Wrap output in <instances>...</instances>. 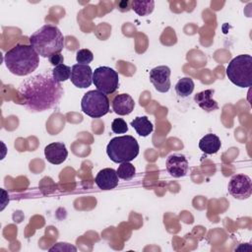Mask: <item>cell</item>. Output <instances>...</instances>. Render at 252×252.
Here are the masks:
<instances>
[{
	"instance_id": "6da1fadb",
	"label": "cell",
	"mask_w": 252,
	"mask_h": 252,
	"mask_svg": "<svg viewBox=\"0 0 252 252\" xmlns=\"http://www.w3.org/2000/svg\"><path fill=\"white\" fill-rule=\"evenodd\" d=\"M20 103L31 111H43L58 103L62 94L61 84L52 76V72H42L22 82L18 89Z\"/></svg>"
},
{
	"instance_id": "7a4b0ae2",
	"label": "cell",
	"mask_w": 252,
	"mask_h": 252,
	"mask_svg": "<svg viewBox=\"0 0 252 252\" xmlns=\"http://www.w3.org/2000/svg\"><path fill=\"white\" fill-rule=\"evenodd\" d=\"M4 62L12 74L27 76L38 67L39 55L32 45L17 44L5 53Z\"/></svg>"
},
{
	"instance_id": "3957f363",
	"label": "cell",
	"mask_w": 252,
	"mask_h": 252,
	"mask_svg": "<svg viewBox=\"0 0 252 252\" xmlns=\"http://www.w3.org/2000/svg\"><path fill=\"white\" fill-rule=\"evenodd\" d=\"M30 45L34 48L38 55L49 58L51 55L62 51L64 36L56 26L44 25L31 35Z\"/></svg>"
},
{
	"instance_id": "277c9868",
	"label": "cell",
	"mask_w": 252,
	"mask_h": 252,
	"mask_svg": "<svg viewBox=\"0 0 252 252\" xmlns=\"http://www.w3.org/2000/svg\"><path fill=\"white\" fill-rule=\"evenodd\" d=\"M106 154L113 162H128L139 155V144L133 136H118L107 144Z\"/></svg>"
},
{
	"instance_id": "5b68a950",
	"label": "cell",
	"mask_w": 252,
	"mask_h": 252,
	"mask_svg": "<svg viewBox=\"0 0 252 252\" xmlns=\"http://www.w3.org/2000/svg\"><path fill=\"white\" fill-rule=\"evenodd\" d=\"M228 80L239 88H249L252 85V57L240 54L234 57L225 70Z\"/></svg>"
},
{
	"instance_id": "8992f818",
	"label": "cell",
	"mask_w": 252,
	"mask_h": 252,
	"mask_svg": "<svg viewBox=\"0 0 252 252\" xmlns=\"http://www.w3.org/2000/svg\"><path fill=\"white\" fill-rule=\"evenodd\" d=\"M81 107L90 117L99 118L109 111V99L106 94L97 90L89 91L82 97Z\"/></svg>"
},
{
	"instance_id": "52a82bcc",
	"label": "cell",
	"mask_w": 252,
	"mask_h": 252,
	"mask_svg": "<svg viewBox=\"0 0 252 252\" xmlns=\"http://www.w3.org/2000/svg\"><path fill=\"white\" fill-rule=\"evenodd\" d=\"M93 83L104 94H113L119 85L118 73L110 67L100 66L93 72Z\"/></svg>"
},
{
	"instance_id": "ba28073f",
	"label": "cell",
	"mask_w": 252,
	"mask_h": 252,
	"mask_svg": "<svg viewBox=\"0 0 252 252\" xmlns=\"http://www.w3.org/2000/svg\"><path fill=\"white\" fill-rule=\"evenodd\" d=\"M228 193L238 200H244L251 196L252 182L251 178L245 174L233 175L227 185Z\"/></svg>"
},
{
	"instance_id": "9c48e42d",
	"label": "cell",
	"mask_w": 252,
	"mask_h": 252,
	"mask_svg": "<svg viewBox=\"0 0 252 252\" xmlns=\"http://www.w3.org/2000/svg\"><path fill=\"white\" fill-rule=\"evenodd\" d=\"M170 69L167 66H158L150 71V81L159 93H166L170 89Z\"/></svg>"
},
{
	"instance_id": "30bf717a",
	"label": "cell",
	"mask_w": 252,
	"mask_h": 252,
	"mask_svg": "<svg viewBox=\"0 0 252 252\" xmlns=\"http://www.w3.org/2000/svg\"><path fill=\"white\" fill-rule=\"evenodd\" d=\"M70 80L72 84L80 89H86L93 83V71L89 65L75 64L71 68Z\"/></svg>"
},
{
	"instance_id": "8fae6325",
	"label": "cell",
	"mask_w": 252,
	"mask_h": 252,
	"mask_svg": "<svg viewBox=\"0 0 252 252\" xmlns=\"http://www.w3.org/2000/svg\"><path fill=\"white\" fill-rule=\"evenodd\" d=\"M188 160L183 155H170L165 161V167L167 172L175 178L186 175L188 171Z\"/></svg>"
},
{
	"instance_id": "7c38bea8",
	"label": "cell",
	"mask_w": 252,
	"mask_h": 252,
	"mask_svg": "<svg viewBox=\"0 0 252 252\" xmlns=\"http://www.w3.org/2000/svg\"><path fill=\"white\" fill-rule=\"evenodd\" d=\"M44 156L47 161L52 164H60L68 157V151L65 144L61 142H54L48 144L44 148Z\"/></svg>"
},
{
	"instance_id": "4fadbf2b",
	"label": "cell",
	"mask_w": 252,
	"mask_h": 252,
	"mask_svg": "<svg viewBox=\"0 0 252 252\" xmlns=\"http://www.w3.org/2000/svg\"><path fill=\"white\" fill-rule=\"evenodd\" d=\"M118 175L113 168H103L98 171L94 182L101 190H110L118 185Z\"/></svg>"
},
{
	"instance_id": "5bb4252c",
	"label": "cell",
	"mask_w": 252,
	"mask_h": 252,
	"mask_svg": "<svg viewBox=\"0 0 252 252\" xmlns=\"http://www.w3.org/2000/svg\"><path fill=\"white\" fill-rule=\"evenodd\" d=\"M135 101L128 94H120L112 99V109L118 115H128L134 110Z\"/></svg>"
},
{
	"instance_id": "9a60e30c",
	"label": "cell",
	"mask_w": 252,
	"mask_h": 252,
	"mask_svg": "<svg viewBox=\"0 0 252 252\" xmlns=\"http://www.w3.org/2000/svg\"><path fill=\"white\" fill-rule=\"evenodd\" d=\"M214 90H205L203 92L198 93L194 96V100L197 102V104L205 111L211 112L215 111L219 108L218 102L213 98Z\"/></svg>"
},
{
	"instance_id": "2e32d148",
	"label": "cell",
	"mask_w": 252,
	"mask_h": 252,
	"mask_svg": "<svg viewBox=\"0 0 252 252\" xmlns=\"http://www.w3.org/2000/svg\"><path fill=\"white\" fill-rule=\"evenodd\" d=\"M220 146L221 142L220 138L212 133L205 135L199 142L200 150L207 155H213L218 153L220 149Z\"/></svg>"
},
{
	"instance_id": "e0dca14e",
	"label": "cell",
	"mask_w": 252,
	"mask_h": 252,
	"mask_svg": "<svg viewBox=\"0 0 252 252\" xmlns=\"http://www.w3.org/2000/svg\"><path fill=\"white\" fill-rule=\"evenodd\" d=\"M131 126L135 129L137 134L141 137L149 136L153 130V123L149 120L147 116H138L131 121Z\"/></svg>"
},
{
	"instance_id": "ac0fdd59",
	"label": "cell",
	"mask_w": 252,
	"mask_h": 252,
	"mask_svg": "<svg viewBox=\"0 0 252 252\" xmlns=\"http://www.w3.org/2000/svg\"><path fill=\"white\" fill-rule=\"evenodd\" d=\"M194 82L189 77H184L179 79L175 85V92L181 97H186L190 95L194 91Z\"/></svg>"
},
{
	"instance_id": "d6986e66",
	"label": "cell",
	"mask_w": 252,
	"mask_h": 252,
	"mask_svg": "<svg viewBox=\"0 0 252 252\" xmlns=\"http://www.w3.org/2000/svg\"><path fill=\"white\" fill-rule=\"evenodd\" d=\"M155 7V1H131V9L139 16H146L153 12Z\"/></svg>"
},
{
	"instance_id": "ffe728a7",
	"label": "cell",
	"mask_w": 252,
	"mask_h": 252,
	"mask_svg": "<svg viewBox=\"0 0 252 252\" xmlns=\"http://www.w3.org/2000/svg\"><path fill=\"white\" fill-rule=\"evenodd\" d=\"M52 76L55 81L61 83L65 82L71 77V68L65 64H60L52 69Z\"/></svg>"
},
{
	"instance_id": "44dd1931",
	"label": "cell",
	"mask_w": 252,
	"mask_h": 252,
	"mask_svg": "<svg viewBox=\"0 0 252 252\" xmlns=\"http://www.w3.org/2000/svg\"><path fill=\"white\" fill-rule=\"evenodd\" d=\"M116 172H117V175L119 178H121L123 180H130L135 176L136 168L132 163H130V161L122 162L118 166Z\"/></svg>"
},
{
	"instance_id": "7402d4cb",
	"label": "cell",
	"mask_w": 252,
	"mask_h": 252,
	"mask_svg": "<svg viewBox=\"0 0 252 252\" xmlns=\"http://www.w3.org/2000/svg\"><path fill=\"white\" fill-rule=\"evenodd\" d=\"M94 59V54L91 50L89 49H80L77 51L76 54V60L78 64H84V65H89Z\"/></svg>"
},
{
	"instance_id": "603a6c76",
	"label": "cell",
	"mask_w": 252,
	"mask_h": 252,
	"mask_svg": "<svg viewBox=\"0 0 252 252\" xmlns=\"http://www.w3.org/2000/svg\"><path fill=\"white\" fill-rule=\"evenodd\" d=\"M111 130L115 134H124L128 131V126L122 118H115L111 123Z\"/></svg>"
},
{
	"instance_id": "cb8c5ba5",
	"label": "cell",
	"mask_w": 252,
	"mask_h": 252,
	"mask_svg": "<svg viewBox=\"0 0 252 252\" xmlns=\"http://www.w3.org/2000/svg\"><path fill=\"white\" fill-rule=\"evenodd\" d=\"M48 59H49V63L52 64L54 67L58 66L60 64H63V62H64V57H63V55L61 53L53 54Z\"/></svg>"
},
{
	"instance_id": "d4e9b609",
	"label": "cell",
	"mask_w": 252,
	"mask_h": 252,
	"mask_svg": "<svg viewBox=\"0 0 252 252\" xmlns=\"http://www.w3.org/2000/svg\"><path fill=\"white\" fill-rule=\"evenodd\" d=\"M129 5H131V2H129V1H121V2H119V3H118L119 10H120V11H122V12H124V11H128V10L125 8V6H126L127 8H129ZM129 9H130V8H129Z\"/></svg>"
}]
</instances>
